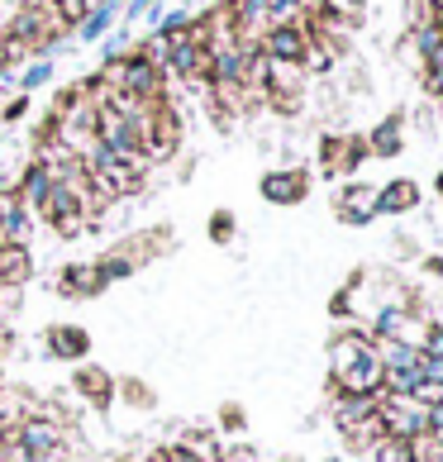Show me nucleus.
I'll return each instance as SVG.
<instances>
[{"instance_id":"6e6552de","label":"nucleus","mask_w":443,"mask_h":462,"mask_svg":"<svg viewBox=\"0 0 443 462\" xmlns=\"http://www.w3.org/2000/svg\"><path fill=\"white\" fill-rule=\"evenodd\" d=\"M258 48H263V58H272V62H305V48H310V20L272 24Z\"/></svg>"},{"instance_id":"5701e85b","label":"nucleus","mask_w":443,"mask_h":462,"mask_svg":"<svg viewBox=\"0 0 443 462\" xmlns=\"http://www.w3.org/2000/svg\"><path fill=\"white\" fill-rule=\"evenodd\" d=\"M181 443H186V448H191L200 462H219V439H215V430H186Z\"/></svg>"},{"instance_id":"6ab92c4d","label":"nucleus","mask_w":443,"mask_h":462,"mask_svg":"<svg viewBox=\"0 0 443 462\" xmlns=\"http://www.w3.org/2000/svg\"><path fill=\"white\" fill-rule=\"evenodd\" d=\"M367 453H372V462H424L415 443H405V439H391V434H382V439L372 443Z\"/></svg>"},{"instance_id":"f8f14e48","label":"nucleus","mask_w":443,"mask_h":462,"mask_svg":"<svg viewBox=\"0 0 443 462\" xmlns=\"http://www.w3.org/2000/svg\"><path fill=\"white\" fill-rule=\"evenodd\" d=\"M43 348H48V357L77 367V363H87V357H91V334L81 329V324H48Z\"/></svg>"},{"instance_id":"c756f323","label":"nucleus","mask_w":443,"mask_h":462,"mask_svg":"<svg viewBox=\"0 0 443 462\" xmlns=\"http://www.w3.org/2000/svg\"><path fill=\"white\" fill-rule=\"evenodd\" d=\"M420 353L443 357V319H429V329H424V338H420Z\"/></svg>"},{"instance_id":"cd10ccee","label":"nucleus","mask_w":443,"mask_h":462,"mask_svg":"<svg viewBox=\"0 0 443 462\" xmlns=\"http://www.w3.org/2000/svg\"><path fill=\"white\" fill-rule=\"evenodd\" d=\"M234 234H238L234 210H215L210 215V244H234Z\"/></svg>"},{"instance_id":"c85d7f7f","label":"nucleus","mask_w":443,"mask_h":462,"mask_svg":"<svg viewBox=\"0 0 443 462\" xmlns=\"http://www.w3.org/2000/svg\"><path fill=\"white\" fill-rule=\"evenodd\" d=\"M244 424H248V415H244V405H238V401L219 405V430H225V434H244Z\"/></svg>"},{"instance_id":"423d86ee","label":"nucleus","mask_w":443,"mask_h":462,"mask_svg":"<svg viewBox=\"0 0 443 462\" xmlns=\"http://www.w3.org/2000/svg\"><path fill=\"white\" fill-rule=\"evenodd\" d=\"M367 158H372L367 139H357V134H325V139H319V172L334 177V181L353 177Z\"/></svg>"},{"instance_id":"2eb2a0df","label":"nucleus","mask_w":443,"mask_h":462,"mask_svg":"<svg viewBox=\"0 0 443 462\" xmlns=\"http://www.w3.org/2000/svg\"><path fill=\"white\" fill-rule=\"evenodd\" d=\"M420 205V186L411 181V177H396V181H386V186H377V215H411Z\"/></svg>"},{"instance_id":"473e14b6","label":"nucleus","mask_w":443,"mask_h":462,"mask_svg":"<svg viewBox=\"0 0 443 462\" xmlns=\"http://www.w3.org/2000/svg\"><path fill=\"white\" fill-rule=\"evenodd\" d=\"M434 5H438V0H405V10H411V24L434 20Z\"/></svg>"},{"instance_id":"aec40b11","label":"nucleus","mask_w":443,"mask_h":462,"mask_svg":"<svg viewBox=\"0 0 443 462\" xmlns=\"http://www.w3.org/2000/svg\"><path fill=\"white\" fill-rule=\"evenodd\" d=\"M96 267H100V277H106L110 286H115V282H129L134 272H139V263H134L125 248H110L106 258H96Z\"/></svg>"},{"instance_id":"bb28decb","label":"nucleus","mask_w":443,"mask_h":462,"mask_svg":"<svg viewBox=\"0 0 443 462\" xmlns=\"http://www.w3.org/2000/svg\"><path fill=\"white\" fill-rule=\"evenodd\" d=\"M158 0H119V29H134L139 20H152Z\"/></svg>"},{"instance_id":"4be33fe9","label":"nucleus","mask_w":443,"mask_h":462,"mask_svg":"<svg viewBox=\"0 0 443 462\" xmlns=\"http://www.w3.org/2000/svg\"><path fill=\"white\" fill-rule=\"evenodd\" d=\"M363 10H367V0H319V14H329V20L348 24V29L363 20Z\"/></svg>"},{"instance_id":"f704fd0d","label":"nucleus","mask_w":443,"mask_h":462,"mask_svg":"<svg viewBox=\"0 0 443 462\" xmlns=\"http://www.w3.org/2000/svg\"><path fill=\"white\" fill-rule=\"evenodd\" d=\"M20 462H67V457H20Z\"/></svg>"},{"instance_id":"393cba45","label":"nucleus","mask_w":443,"mask_h":462,"mask_svg":"<svg viewBox=\"0 0 443 462\" xmlns=\"http://www.w3.org/2000/svg\"><path fill=\"white\" fill-rule=\"evenodd\" d=\"M48 81H53V58H33V62L24 67V72H20V96L48 87Z\"/></svg>"},{"instance_id":"b1692460","label":"nucleus","mask_w":443,"mask_h":462,"mask_svg":"<svg viewBox=\"0 0 443 462\" xmlns=\"http://www.w3.org/2000/svg\"><path fill=\"white\" fill-rule=\"evenodd\" d=\"M420 81H424V91H429L434 100H443V43L420 62Z\"/></svg>"},{"instance_id":"f257e3e1","label":"nucleus","mask_w":443,"mask_h":462,"mask_svg":"<svg viewBox=\"0 0 443 462\" xmlns=\"http://www.w3.org/2000/svg\"><path fill=\"white\" fill-rule=\"evenodd\" d=\"M162 43H167L162 72L177 77V81H186V87H196V91H206V87H210V48L200 43L191 29L177 33V39H162Z\"/></svg>"},{"instance_id":"7ed1b4c3","label":"nucleus","mask_w":443,"mask_h":462,"mask_svg":"<svg viewBox=\"0 0 443 462\" xmlns=\"http://www.w3.org/2000/svg\"><path fill=\"white\" fill-rule=\"evenodd\" d=\"M115 91H125L134 100H167V72L162 67H152L148 58H139L129 48L125 58H119V72H115ZM100 100V96H96Z\"/></svg>"},{"instance_id":"1a4fd4ad","label":"nucleus","mask_w":443,"mask_h":462,"mask_svg":"<svg viewBox=\"0 0 443 462\" xmlns=\"http://www.w3.org/2000/svg\"><path fill=\"white\" fill-rule=\"evenodd\" d=\"M258 191L267 205H300L310 196V172L305 167H277V172H263Z\"/></svg>"},{"instance_id":"f03ea898","label":"nucleus","mask_w":443,"mask_h":462,"mask_svg":"<svg viewBox=\"0 0 443 462\" xmlns=\"http://www.w3.org/2000/svg\"><path fill=\"white\" fill-rule=\"evenodd\" d=\"M377 415H382V434L391 439H405V443L429 439V405L415 396H382Z\"/></svg>"},{"instance_id":"f3484780","label":"nucleus","mask_w":443,"mask_h":462,"mask_svg":"<svg viewBox=\"0 0 443 462\" xmlns=\"http://www.w3.org/2000/svg\"><path fill=\"white\" fill-rule=\"evenodd\" d=\"M29 277H33V258H29V248L0 244V296H5V291H20Z\"/></svg>"},{"instance_id":"20e7f679","label":"nucleus","mask_w":443,"mask_h":462,"mask_svg":"<svg viewBox=\"0 0 443 462\" xmlns=\"http://www.w3.org/2000/svg\"><path fill=\"white\" fill-rule=\"evenodd\" d=\"M334 382V391H344V396H382V382H386V367H382V357H377V344H367L357 348V357L338 372V376H329Z\"/></svg>"},{"instance_id":"72a5a7b5","label":"nucleus","mask_w":443,"mask_h":462,"mask_svg":"<svg viewBox=\"0 0 443 462\" xmlns=\"http://www.w3.org/2000/svg\"><path fill=\"white\" fill-rule=\"evenodd\" d=\"M424 443H438V448H443V401L429 405V439H424Z\"/></svg>"},{"instance_id":"4468645a","label":"nucleus","mask_w":443,"mask_h":462,"mask_svg":"<svg viewBox=\"0 0 443 462\" xmlns=\"http://www.w3.org/2000/svg\"><path fill=\"white\" fill-rule=\"evenodd\" d=\"M377 405L382 396H344V391H334V405H329V415L338 424V434H353V430H363L367 420H377Z\"/></svg>"},{"instance_id":"7c9ffc66","label":"nucleus","mask_w":443,"mask_h":462,"mask_svg":"<svg viewBox=\"0 0 443 462\" xmlns=\"http://www.w3.org/2000/svg\"><path fill=\"white\" fill-rule=\"evenodd\" d=\"M24 115H29V96H14V100H5V110H0V125H20Z\"/></svg>"},{"instance_id":"dca6fc26","label":"nucleus","mask_w":443,"mask_h":462,"mask_svg":"<svg viewBox=\"0 0 443 462\" xmlns=\"http://www.w3.org/2000/svg\"><path fill=\"white\" fill-rule=\"evenodd\" d=\"M367 152L372 158H401L405 152V115H386L382 125L367 134Z\"/></svg>"},{"instance_id":"9d476101","label":"nucleus","mask_w":443,"mask_h":462,"mask_svg":"<svg viewBox=\"0 0 443 462\" xmlns=\"http://www.w3.org/2000/svg\"><path fill=\"white\" fill-rule=\"evenodd\" d=\"M334 210H338V219H344V225H353V229L372 225V219H377V186L348 181L344 191H334Z\"/></svg>"},{"instance_id":"c9c22d12","label":"nucleus","mask_w":443,"mask_h":462,"mask_svg":"<svg viewBox=\"0 0 443 462\" xmlns=\"http://www.w3.org/2000/svg\"><path fill=\"white\" fill-rule=\"evenodd\" d=\"M434 186H438V196H443V172H438V181H434Z\"/></svg>"},{"instance_id":"39448f33","label":"nucleus","mask_w":443,"mask_h":462,"mask_svg":"<svg viewBox=\"0 0 443 462\" xmlns=\"http://www.w3.org/2000/svg\"><path fill=\"white\" fill-rule=\"evenodd\" d=\"M14 443L24 457H67V430L48 415H24L14 424Z\"/></svg>"},{"instance_id":"a211bd4d","label":"nucleus","mask_w":443,"mask_h":462,"mask_svg":"<svg viewBox=\"0 0 443 462\" xmlns=\"http://www.w3.org/2000/svg\"><path fill=\"white\" fill-rule=\"evenodd\" d=\"M115 24H119V0H96L91 14H87V20H81L72 33H77L81 43H100V39H106V33H110Z\"/></svg>"},{"instance_id":"412c9836","label":"nucleus","mask_w":443,"mask_h":462,"mask_svg":"<svg viewBox=\"0 0 443 462\" xmlns=\"http://www.w3.org/2000/svg\"><path fill=\"white\" fill-rule=\"evenodd\" d=\"M91 5H96V0H48V10H53V20H58L67 33H72L81 20H87V14H91Z\"/></svg>"},{"instance_id":"2f4dec72","label":"nucleus","mask_w":443,"mask_h":462,"mask_svg":"<svg viewBox=\"0 0 443 462\" xmlns=\"http://www.w3.org/2000/svg\"><path fill=\"white\" fill-rule=\"evenodd\" d=\"M158 457H162V462H200V457H196V453L181 443V439H177V443H162V448H158Z\"/></svg>"},{"instance_id":"9b49d317","label":"nucleus","mask_w":443,"mask_h":462,"mask_svg":"<svg viewBox=\"0 0 443 462\" xmlns=\"http://www.w3.org/2000/svg\"><path fill=\"white\" fill-rule=\"evenodd\" d=\"M53 291H58L62 300H91V296H100V291H110V282L100 277L96 263H67V267L58 272Z\"/></svg>"},{"instance_id":"0eeeda50","label":"nucleus","mask_w":443,"mask_h":462,"mask_svg":"<svg viewBox=\"0 0 443 462\" xmlns=\"http://www.w3.org/2000/svg\"><path fill=\"white\" fill-rule=\"evenodd\" d=\"M72 391L96 410V415H106V410L119 401V382H115V376L100 367V363H77V372H72Z\"/></svg>"},{"instance_id":"ddd939ff","label":"nucleus","mask_w":443,"mask_h":462,"mask_svg":"<svg viewBox=\"0 0 443 462\" xmlns=\"http://www.w3.org/2000/svg\"><path fill=\"white\" fill-rule=\"evenodd\" d=\"M48 186H53V158H43V152H33V158L24 162V172L14 177V196H20L29 210H39Z\"/></svg>"},{"instance_id":"a878e982","label":"nucleus","mask_w":443,"mask_h":462,"mask_svg":"<svg viewBox=\"0 0 443 462\" xmlns=\"http://www.w3.org/2000/svg\"><path fill=\"white\" fill-rule=\"evenodd\" d=\"M119 401L134 405V410H152V405H158V396H152V386H148V382H139V376L119 382Z\"/></svg>"}]
</instances>
